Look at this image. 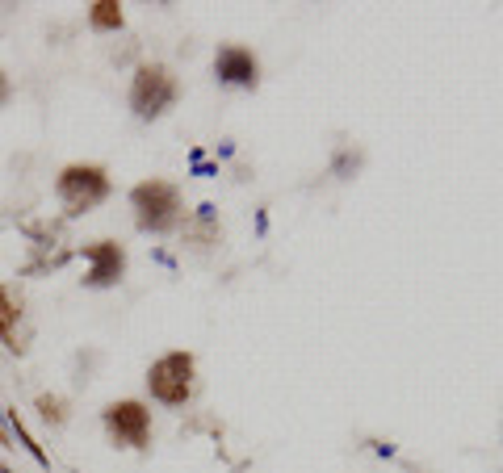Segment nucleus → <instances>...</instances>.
<instances>
[{
  "mask_svg": "<svg viewBox=\"0 0 503 473\" xmlns=\"http://www.w3.org/2000/svg\"><path fill=\"white\" fill-rule=\"evenodd\" d=\"M38 411H42V419L47 423H63V402L51 398V394H42L38 398Z\"/></svg>",
  "mask_w": 503,
  "mask_h": 473,
  "instance_id": "nucleus-12",
  "label": "nucleus"
},
{
  "mask_svg": "<svg viewBox=\"0 0 503 473\" xmlns=\"http://www.w3.org/2000/svg\"><path fill=\"white\" fill-rule=\"evenodd\" d=\"M55 193H59L68 214L80 218L110 197V176H105V168H97V164H72V168H63L59 172Z\"/></svg>",
  "mask_w": 503,
  "mask_h": 473,
  "instance_id": "nucleus-2",
  "label": "nucleus"
},
{
  "mask_svg": "<svg viewBox=\"0 0 503 473\" xmlns=\"http://www.w3.org/2000/svg\"><path fill=\"white\" fill-rule=\"evenodd\" d=\"M17 319H21L17 302H13L9 289L0 285V340L9 344V348H17Z\"/></svg>",
  "mask_w": 503,
  "mask_h": 473,
  "instance_id": "nucleus-9",
  "label": "nucleus"
},
{
  "mask_svg": "<svg viewBox=\"0 0 503 473\" xmlns=\"http://www.w3.org/2000/svg\"><path fill=\"white\" fill-rule=\"evenodd\" d=\"M215 76H218V84H231V88H257L260 84V63L247 46H218Z\"/></svg>",
  "mask_w": 503,
  "mask_h": 473,
  "instance_id": "nucleus-7",
  "label": "nucleus"
},
{
  "mask_svg": "<svg viewBox=\"0 0 503 473\" xmlns=\"http://www.w3.org/2000/svg\"><path fill=\"white\" fill-rule=\"evenodd\" d=\"M131 206H134V222L139 231H152V235H164L181 222V193L168 180H143V185L131 189Z\"/></svg>",
  "mask_w": 503,
  "mask_h": 473,
  "instance_id": "nucleus-1",
  "label": "nucleus"
},
{
  "mask_svg": "<svg viewBox=\"0 0 503 473\" xmlns=\"http://www.w3.org/2000/svg\"><path fill=\"white\" fill-rule=\"evenodd\" d=\"M80 252H84V260H89V277H84L89 289H113L126 277V247L122 243L97 239V243H84Z\"/></svg>",
  "mask_w": 503,
  "mask_h": 473,
  "instance_id": "nucleus-6",
  "label": "nucleus"
},
{
  "mask_svg": "<svg viewBox=\"0 0 503 473\" xmlns=\"http://www.w3.org/2000/svg\"><path fill=\"white\" fill-rule=\"evenodd\" d=\"M147 390L164 406H185L194 398V356L189 352H168L147 369Z\"/></svg>",
  "mask_w": 503,
  "mask_h": 473,
  "instance_id": "nucleus-4",
  "label": "nucleus"
},
{
  "mask_svg": "<svg viewBox=\"0 0 503 473\" xmlns=\"http://www.w3.org/2000/svg\"><path fill=\"white\" fill-rule=\"evenodd\" d=\"M0 444H9V436H5V432H0Z\"/></svg>",
  "mask_w": 503,
  "mask_h": 473,
  "instance_id": "nucleus-14",
  "label": "nucleus"
},
{
  "mask_svg": "<svg viewBox=\"0 0 503 473\" xmlns=\"http://www.w3.org/2000/svg\"><path fill=\"white\" fill-rule=\"evenodd\" d=\"M357 168H361V155H357V151H340V155H336V164H331V172H336L340 180H349V176L357 172Z\"/></svg>",
  "mask_w": 503,
  "mask_h": 473,
  "instance_id": "nucleus-11",
  "label": "nucleus"
},
{
  "mask_svg": "<svg viewBox=\"0 0 503 473\" xmlns=\"http://www.w3.org/2000/svg\"><path fill=\"white\" fill-rule=\"evenodd\" d=\"M89 21H93V30H110V34H118L122 30V5L118 0H97L93 9H89Z\"/></svg>",
  "mask_w": 503,
  "mask_h": 473,
  "instance_id": "nucleus-10",
  "label": "nucleus"
},
{
  "mask_svg": "<svg viewBox=\"0 0 503 473\" xmlns=\"http://www.w3.org/2000/svg\"><path fill=\"white\" fill-rule=\"evenodd\" d=\"M105 427H110V436L122 448H147V440H152V411H147L143 402H110L105 406Z\"/></svg>",
  "mask_w": 503,
  "mask_h": 473,
  "instance_id": "nucleus-5",
  "label": "nucleus"
},
{
  "mask_svg": "<svg viewBox=\"0 0 503 473\" xmlns=\"http://www.w3.org/2000/svg\"><path fill=\"white\" fill-rule=\"evenodd\" d=\"M176 101V80L164 63H143L131 80V109L134 118L143 122H155L160 114H168Z\"/></svg>",
  "mask_w": 503,
  "mask_h": 473,
  "instance_id": "nucleus-3",
  "label": "nucleus"
},
{
  "mask_svg": "<svg viewBox=\"0 0 503 473\" xmlns=\"http://www.w3.org/2000/svg\"><path fill=\"white\" fill-rule=\"evenodd\" d=\"M5 415V419H9V427H13V440L21 444V448H26V453L34 457V461L42 465V469H51V457L42 453V444H34V436H30V427H26V423H21V415L17 411H0Z\"/></svg>",
  "mask_w": 503,
  "mask_h": 473,
  "instance_id": "nucleus-8",
  "label": "nucleus"
},
{
  "mask_svg": "<svg viewBox=\"0 0 503 473\" xmlns=\"http://www.w3.org/2000/svg\"><path fill=\"white\" fill-rule=\"evenodd\" d=\"M5 101H9V76L0 72V105H5Z\"/></svg>",
  "mask_w": 503,
  "mask_h": 473,
  "instance_id": "nucleus-13",
  "label": "nucleus"
}]
</instances>
